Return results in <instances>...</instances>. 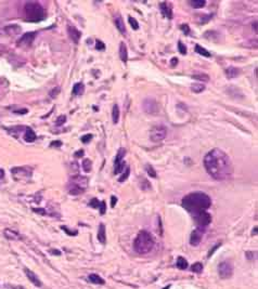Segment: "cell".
<instances>
[{
	"label": "cell",
	"instance_id": "6",
	"mask_svg": "<svg viewBox=\"0 0 258 289\" xmlns=\"http://www.w3.org/2000/svg\"><path fill=\"white\" fill-rule=\"evenodd\" d=\"M218 273H219L220 278L222 280H227V278L231 277L233 274V265L229 261H222L221 263L218 264Z\"/></svg>",
	"mask_w": 258,
	"mask_h": 289
},
{
	"label": "cell",
	"instance_id": "29",
	"mask_svg": "<svg viewBox=\"0 0 258 289\" xmlns=\"http://www.w3.org/2000/svg\"><path fill=\"white\" fill-rule=\"evenodd\" d=\"M195 51L198 53V54L203 55V57H210V53L208 52L207 50L204 49L203 47H201V46H198V45L195 46Z\"/></svg>",
	"mask_w": 258,
	"mask_h": 289
},
{
	"label": "cell",
	"instance_id": "27",
	"mask_svg": "<svg viewBox=\"0 0 258 289\" xmlns=\"http://www.w3.org/2000/svg\"><path fill=\"white\" fill-rule=\"evenodd\" d=\"M125 155H126V149L125 148H120L118 149V152H117V155H116V157H115V164H117V163H120V161H122V160H124V157H125Z\"/></svg>",
	"mask_w": 258,
	"mask_h": 289
},
{
	"label": "cell",
	"instance_id": "7",
	"mask_svg": "<svg viewBox=\"0 0 258 289\" xmlns=\"http://www.w3.org/2000/svg\"><path fill=\"white\" fill-rule=\"evenodd\" d=\"M142 108L146 114L151 115H155L160 112V106H158L157 102L154 99H151V97L144 99L143 103H142Z\"/></svg>",
	"mask_w": 258,
	"mask_h": 289
},
{
	"label": "cell",
	"instance_id": "47",
	"mask_svg": "<svg viewBox=\"0 0 258 289\" xmlns=\"http://www.w3.org/2000/svg\"><path fill=\"white\" fill-rule=\"evenodd\" d=\"M33 211L34 212H36V213H39V214H47V212H46V210L45 209H40V208H34L33 209Z\"/></svg>",
	"mask_w": 258,
	"mask_h": 289
},
{
	"label": "cell",
	"instance_id": "49",
	"mask_svg": "<svg viewBox=\"0 0 258 289\" xmlns=\"http://www.w3.org/2000/svg\"><path fill=\"white\" fill-rule=\"evenodd\" d=\"M116 203H117V198L115 196H112L111 197V207L112 208H114L115 207V205H116Z\"/></svg>",
	"mask_w": 258,
	"mask_h": 289
},
{
	"label": "cell",
	"instance_id": "37",
	"mask_svg": "<svg viewBox=\"0 0 258 289\" xmlns=\"http://www.w3.org/2000/svg\"><path fill=\"white\" fill-rule=\"evenodd\" d=\"M65 121H66V116H65V115H61V116L57 117V119L55 120V125L62 126V125H64Z\"/></svg>",
	"mask_w": 258,
	"mask_h": 289
},
{
	"label": "cell",
	"instance_id": "34",
	"mask_svg": "<svg viewBox=\"0 0 258 289\" xmlns=\"http://www.w3.org/2000/svg\"><path fill=\"white\" fill-rule=\"evenodd\" d=\"M128 20H129V24H130V26H131L132 28H134V29H138L139 28V24H138V22H137L136 19H134L132 16H129Z\"/></svg>",
	"mask_w": 258,
	"mask_h": 289
},
{
	"label": "cell",
	"instance_id": "46",
	"mask_svg": "<svg viewBox=\"0 0 258 289\" xmlns=\"http://www.w3.org/2000/svg\"><path fill=\"white\" fill-rule=\"evenodd\" d=\"M59 92H60V88H59V87L54 88V89H52V91L50 92V97H54L55 95L59 94Z\"/></svg>",
	"mask_w": 258,
	"mask_h": 289
},
{
	"label": "cell",
	"instance_id": "33",
	"mask_svg": "<svg viewBox=\"0 0 258 289\" xmlns=\"http://www.w3.org/2000/svg\"><path fill=\"white\" fill-rule=\"evenodd\" d=\"M191 270H192V272H194V273H201L202 271H203V264H202L201 262L194 263L193 265H192Z\"/></svg>",
	"mask_w": 258,
	"mask_h": 289
},
{
	"label": "cell",
	"instance_id": "58",
	"mask_svg": "<svg viewBox=\"0 0 258 289\" xmlns=\"http://www.w3.org/2000/svg\"><path fill=\"white\" fill-rule=\"evenodd\" d=\"M254 233H255V234H256V233H257V226H256V228H254V231H253V234H254Z\"/></svg>",
	"mask_w": 258,
	"mask_h": 289
},
{
	"label": "cell",
	"instance_id": "43",
	"mask_svg": "<svg viewBox=\"0 0 258 289\" xmlns=\"http://www.w3.org/2000/svg\"><path fill=\"white\" fill-rule=\"evenodd\" d=\"M220 246H221V244H216L215 246L213 247V249H210V250H209V252H208V258H210V257L213 256V254H214V252H215V251L217 250V249L219 248Z\"/></svg>",
	"mask_w": 258,
	"mask_h": 289
},
{
	"label": "cell",
	"instance_id": "8",
	"mask_svg": "<svg viewBox=\"0 0 258 289\" xmlns=\"http://www.w3.org/2000/svg\"><path fill=\"white\" fill-rule=\"evenodd\" d=\"M193 219L198 228H205V226H207L212 222V216L206 210L193 216Z\"/></svg>",
	"mask_w": 258,
	"mask_h": 289
},
{
	"label": "cell",
	"instance_id": "24",
	"mask_svg": "<svg viewBox=\"0 0 258 289\" xmlns=\"http://www.w3.org/2000/svg\"><path fill=\"white\" fill-rule=\"evenodd\" d=\"M112 119H113V123L116 125L117 123H118V120H120V107H118V105L115 104L114 106H113V111H112Z\"/></svg>",
	"mask_w": 258,
	"mask_h": 289
},
{
	"label": "cell",
	"instance_id": "32",
	"mask_svg": "<svg viewBox=\"0 0 258 289\" xmlns=\"http://www.w3.org/2000/svg\"><path fill=\"white\" fill-rule=\"evenodd\" d=\"M91 167H92V164H91L90 159L85 158L84 160H83V168H84L85 172H90Z\"/></svg>",
	"mask_w": 258,
	"mask_h": 289
},
{
	"label": "cell",
	"instance_id": "30",
	"mask_svg": "<svg viewBox=\"0 0 258 289\" xmlns=\"http://www.w3.org/2000/svg\"><path fill=\"white\" fill-rule=\"evenodd\" d=\"M192 78L196 79V80H200V81H205V82L209 80V77H208V75H206V74H204V73L195 74V75H193V76H192Z\"/></svg>",
	"mask_w": 258,
	"mask_h": 289
},
{
	"label": "cell",
	"instance_id": "19",
	"mask_svg": "<svg viewBox=\"0 0 258 289\" xmlns=\"http://www.w3.org/2000/svg\"><path fill=\"white\" fill-rule=\"evenodd\" d=\"M3 233H5V236L7 237L8 240H20V235L17 234L15 231L11 230V229H7Z\"/></svg>",
	"mask_w": 258,
	"mask_h": 289
},
{
	"label": "cell",
	"instance_id": "48",
	"mask_svg": "<svg viewBox=\"0 0 258 289\" xmlns=\"http://www.w3.org/2000/svg\"><path fill=\"white\" fill-rule=\"evenodd\" d=\"M61 145H62V142L61 141H53L52 143L50 144V146H55V147H60Z\"/></svg>",
	"mask_w": 258,
	"mask_h": 289
},
{
	"label": "cell",
	"instance_id": "16",
	"mask_svg": "<svg viewBox=\"0 0 258 289\" xmlns=\"http://www.w3.org/2000/svg\"><path fill=\"white\" fill-rule=\"evenodd\" d=\"M24 140L28 143H31L36 140V133L34 132V130L29 127L25 128V133H24Z\"/></svg>",
	"mask_w": 258,
	"mask_h": 289
},
{
	"label": "cell",
	"instance_id": "17",
	"mask_svg": "<svg viewBox=\"0 0 258 289\" xmlns=\"http://www.w3.org/2000/svg\"><path fill=\"white\" fill-rule=\"evenodd\" d=\"M98 240L101 244L105 245L106 243V233H105V225L103 223H101L99 225V230H98Z\"/></svg>",
	"mask_w": 258,
	"mask_h": 289
},
{
	"label": "cell",
	"instance_id": "31",
	"mask_svg": "<svg viewBox=\"0 0 258 289\" xmlns=\"http://www.w3.org/2000/svg\"><path fill=\"white\" fill-rule=\"evenodd\" d=\"M125 166H126V164H125L124 160H122V161H120V163L115 164V169H114L115 174H118L120 172H122V171L125 169Z\"/></svg>",
	"mask_w": 258,
	"mask_h": 289
},
{
	"label": "cell",
	"instance_id": "52",
	"mask_svg": "<svg viewBox=\"0 0 258 289\" xmlns=\"http://www.w3.org/2000/svg\"><path fill=\"white\" fill-rule=\"evenodd\" d=\"M14 113H17V114H26L27 113V109L24 108V109H19V111H14Z\"/></svg>",
	"mask_w": 258,
	"mask_h": 289
},
{
	"label": "cell",
	"instance_id": "2",
	"mask_svg": "<svg viewBox=\"0 0 258 289\" xmlns=\"http://www.w3.org/2000/svg\"><path fill=\"white\" fill-rule=\"evenodd\" d=\"M212 205V199L203 192H194L186 195L182 198V207L192 216L204 210H207Z\"/></svg>",
	"mask_w": 258,
	"mask_h": 289
},
{
	"label": "cell",
	"instance_id": "21",
	"mask_svg": "<svg viewBox=\"0 0 258 289\" xmlns=\"http://www.w3.org/2000/svg\"><path fill=\"white\" fill-rule=\"evenodd\" d=\"M115 25H116L117 29L120 31L122 34H126V27H125V23L123 21V19L120 16H117L115 19Z\"/></svg>",
	"mask_w": 258,
	"mask_h": 289
},
{
	"label": "cell",
	"instance_id": "40",
	"mask_svg": "<svg viewBox=\"0 0 258 289\" xmlns=\"http://www.w3.org/2000/svg\"><path fill=\"white\" fill-rule=\"evenodd\" d=\"M99 211H100L101 214H104L105 211H106V204H105V202L103 200V202H100V205H99Z\"/></svg>",
	"mask_w": 258,
	"mask_h": 289
},
{
	"label": "cell",
	"instance_id": "5",
	"mask_svg": "<svg viewBox=\"0 0 258 289\" xmlns=\"http://www.w3.org/2000/svg\"><path fill=\"white\" fill-rule=\"evenodd\" d=\"M166 135H167V129L163 125L154 126L150 131V137L153 142H160L165 139Z\"/></svg>",
	"mask_w": 258,
	"mask_h": 289
},
{
	"label": "cell",
	"instance_id": "9",
	"mask_svg": "<svg viewBox=\"0 0 258 289\" xmlns=\"http://www.w3.org/2000/svg\"><path fill=\"white\" fill-rule=\"evenodd\" d=\"M204 233V228H196L195 230L192 232L191 237H190V244L192 246H197L202 240V237H203Z\"/></svg>",
	"mask_w": 258,
	"mask_h": 289
},
{
	"label": "cell",
	"instance_id": "26",
	"mask_svg": "<svg viewBox=\"0 0 258 289\" xmlns=\"http://www.w3.org/2000/svg\"><path fill=\"white\" fill-rule=\"evenodd\" d=\"M191 90L194 93H201L205 90V86L202 85V83H193L191 86Z\"/></svg>",
	"mask_w": 258,
	"mask_h": 289
},
{
	"label": "cell",
	"instance_id": "35",
	"mask_svg": "<svg viewBox=\"0 0 258 289\" xmlns=\"http://www.w3.org/2000/svg\"><path fill=\"white\" fill-rule=\"evenodd\" d=\"M146 171H148V174L150 175L151 178H156V171L154 170V168L150 165L146 166Z\"/></svg>",
	"mask_w": 258,
	"mask_h": 289
},
{
	"label": "cell",
	"instance_id": "45",
	"mask_svg": "<svg viewBox=\"0 0 258 289\" xmlns=\"http://www.w3.org/2000/svg\"><path fill=\"white\" fill-rule=\"evenodd\" d=\"M180 28L182 29V31H183L186 35H188V34L190 33V27L186 25V24H182L181 26H180Z\"/></svg>",
	"mask_w": 258,
	"mask_h": 289
},
{
	"label": "cell",
	"instance_id": "4",
	"mask_svg": "<svg viewBox=\"0 0 258 289\" xmlns=\"http://www.w3.org/2000/svg\"><path fill=\"white\" fill-rule=\"evenodd\" d=\"M25 17L28 22H40L46 17L45 9L39 2L28 1L24 7Z\"/></svg>",
	"mask_w": 258,
	"mask_h": 289
},
{
	"label": "cell",
	"instance_id": "1",
	"mask_svg": "<svg viewBox=\"0 0 258 289\" xmlns=\"http://www.w3.org/2000/svg\"><path fill=\"white\" fill-rule=\"evenodd\" d=\"M204 167L208 174L218 181L226 180L233 173V166L229 156L220 148H213L206 154Z\"/></svg>",
	"mask_w": 258,
	"mask_h": 289
},
{
	"label": "cell",
	"instance_id": "20",
	"mask_svg": "<svg viewBox=\"0 0 258 289\" xmlns=\"http://www.w3.org/2000/svg\"><path fill=\"white\" fill-rule=\"evenodd\" d=\"M88 280H90L92 284H97V285H103L105 283V280L97 274H90L88 276Z\"/></svg>",
	"mask_w": 258,
	"mask_h": 289
},
{
	"label": "cell",
	"instance_id": "12",
	"mask_svg": "<svg viewBox=\"0 0 258 289\" xmlns=\"http://www.w3.org/2000/svg\"><path fill=\"white\" fill-rule=\"evenodd\" d=\"M36 37V33H26L22 36L21 39L17 41V45H23V46H28L34 41Z\"/></svg>",
	"mask_w": 258,
	"mask_h": 289
},
{
	"label": "cell",
	"instance_id": "10",
	"mask_svg": "<svg viewBox=\"0 0 258 289\" xmlns=\"http://www.w3.org/2000/svg\"><path fill=\"white\" fill-rule=\"evenodd\" d=\"M71 184L76 185L77 187H79V188H81L83 191H85L87 187V184H88V180H87V178L83 177V175H74V177H72V179H71Z\"/></svg>",
	"mask_w": 258,
	"mask_h": 289
},
{
	"label": "cell",
	"instance_id": "55",
	"mask_svg": "<svg viewBox=\"0 0 258 289\" xmlns=\"http://www.w3.org/2000/svg\"><path fill=\"white\" fill-rule=\"evenodd\" d=\"M3 177H5V171L2 169H0V180H2Z\"/></svg>",
	"mask_w": 258,
	"mask_h": 289
},
{
	"label": "cell",
	"instance_id": "11",
	"mask_svg": "<svg viewBox=\"0 0 258 289\" xmlns=\"http://www.w3.org/2000/svg\"><path fill=\"white\" fill-rule=\"evenodd\" d=\"M12 173L17 177H27L29 178L31 175V169L29 167H17V168L12 169Z\"/></svg>",
	"mask_w": 258,
	"mask_h": 289
},
{
	"label": "cell",
	"instance_id": "38",
	"mask_svg": "<svg viewBox=\"0 0 258 289\" xmlns=\"http://www.w3.org/2000/svg\"><path fill=\"white\" fill-rule=\"evenodd\" d=\"M99 205H100V202H99L97 198H92L90 200V203H89V206L91 207V208H99Z\"/></svg>",
	"mask_w": 258,
	"mask_h": 289
},
{
	"label": "cell",
	"instance_id": "51",
	"mask_svg": "<svg viewBox=\"0 0 258 289\" xmlns=\"http://www.w3.org/2000/svg\"><path fill=\"white\" fill-rule=\"evenodd\" d=\"M177 63H178V59H177V57H172L171 61H170V64H171V66L175 67L176 65H177Z\"/></svg>",
	"mask_w": 258,
	"mask_h": 289
},
{
	"label": "cell",
	"instance_id": "36",
	"mask_svg": "<svg viewBox=\"0 0 258 289\" xmlns=\"http://www.w3.org/2000/svg\"><path fill=\"white\" fill-rule=\"evenodd\" d=\"M129 174H130V168H129V167H126V172H125L124 174L118 179V181H120V182H124V181H126L127 179H128Z\"/></svg>",
	"mask_w": 258,
	"mask_h": 289
},
{
	"label": "cell",
	"instance_id": "22",
	"mask_svg": "<svg viewBox=\"0 0 258 289\" xmlns=\"http://www.w3.org/2000/svg\"><path fill=\"white\" fill-rule=\"evenodd\" d=\"M240 69L237 68V67H229V68L226 71L227 73V77L228 78H235L240 75Z\"/></svg>",
	"mask_w": 258,
	"mask_h": 289
},
{
	"label": "cell",
	"instance_id": "54",
	"mask_svg": "<svg viewBox=\"0 0 258 289\" xmlns=\"http://www.w3.org/2000/svg\"><path fill=\"white\" fill-rule=\"evenodd\" d=\"M50 252H51V254H54L55 256H60V254H61V252L59 250H50Z\"/></svg>",
	"mask_w": 258,
	"mask_h": 289
},
{
	"label": "cell",
	"instance_id": "15",
	"mask_svg": "<svg viewBox=\"0 0 258 289\" xmlns=\"http://www.w3.org/2000/svg\"><path fill=\"white\" fill-rule=\"evenodd\" d=\"M160 11H162L164 16H166L167 19H171L172 17L171 8L168 5L167 2H160Z\"/></svg>",
	"mask_w": 258,
	"mask_h": 289
},
{
	"label": "cell",
	"instance_id": "23",
	"mask_svg": "<svg viewBox=\"0 0 258 289\" xmlns=\"http://www.w3.org/2000/svg\"><path fill=\"white\" fill-rule=\"evenodd\" d=\"M84 90H85V86H84V83H81V82L75 83L74 87H73V93H74L75 95L83 94V93H84Z\"/></svg>",
	"mask_w": 258,
	"mask_h": 289
},
{
	"label": "cell",
	"instance_id": "41",
	"mask_svg": "<svg viewBox=\"0 0 258 289\" xmlns=\"http://www.w3.org/2000/svg\"><path fill=\"white\" fill-rule=\"evenodd\" d=\"M61 229H62V230L64 231L65 233H67L68 235H71V236H75V235H77V231H69L68 228H66V226H61Z\"/></svg>",
	"mask_w": 258,
	"mask_h": 289
},
{
	"label": "cell",
	"instance_id": "39",
	"mask_svg": "<svg viewBox=\"0 0 258 289\" xmlns=\"http://www.w3.org/2000/svg\"><path fill=\"white\" fill-rule=\"evenodd\" d=\"M178 50H179V52L181 53V54H186V48L181 41L178 42Z\"/></svg>",
	"mask_w": 258,
	"mask_h": 289
},
{
	"label": "cell",
	"instance_id": "3",
	"mask_svg": "<svg viewBox=\"0 0 258 289\" xmlns=\"http://www.w3.org/2000/svg\"><path fill=\"white\" fill-rule=\"evenodd\" d=\"M154 246V240L152 235L146 231H141L137 235L134 242L135 251L139 254H146L150 252Z\"/></svg>",
	"mask_w": 258,
	"mask_h": 289
},
{
	"label": "cell",
	"instance_id": "50",
	"mask_svg": "<svg viewBox=\"0 0 258 289\" xmlns=\"http://www.w3.org/2000/svg\"><path fill=\"white\" fill-rule=\"evenodd\" d=\"M84 154H85L84 151H83V149H79L78 152L75 153V157H77V158H78V157H83L84 156Z\"/></svg>",
	"mask_w": 258,
	"mask_h": 289
},
{
	"label": "cell",
	"instance_id": "53",
	"mask_svg": "<svg viewBox=\"0 0 258 289\" xmlns=\"http://www.w3.org/2000/svg\"><path fill=\"white\" fill-rule=\"evenodd\" d=\"M254 254V252H251V251H249V252H246V258L249 259V260H251V259H253V258H255V256H252V254Z\"/></svg>",
	"mask_w": 258,
	"mask_h": 289
},
{
	"label": "cell",
	"instance_id": "14",
	"mask_svg": "<svg viewBox=\"0 0 258 289\" xmlns=\"http://www.w3.org/2000/svg\"><path fill=\"white\" fill-rule=\"evenodd\" d=\"M67 33H68L69 38L72 39V40L74 41L75 43H78L79 38L81 37V34H80V31H79L78 29L76 28V27L68 26V27H67Z\"/></svg>",
	"mask_w": 258,
	"mask_h": 289
},
{
	"label": "cell",
	"instance_id": "25",
	"mask_svg": "<svg viewBox=\"0 0 258 289\" xmlns=\"http://www.w3.org/2000/svg\"><path fill=\"white\" fill-rule=\"evenodd\" d=\"M176 266H177L179 270H186V269H188V261L184 258H182V257H178L177 262H176Z\"/></svg>",
	"mask_w": 258,
	"mask_h": 289
},
{
	"label": "cell",
	"instance_id": "57",
	"mask_svg": "<svg viewBox=\"0 0 258 289\" xmlns=\"http://www.w3.org/2000/svg\"><path fill=\"white\" fill-rule=\"evenodd\" d=\"M253 27L255 28V31H257V23H256V22L253 24Z\"/></svg>",
	"mask_w": 258,
	"mask_h": 289
},
{
	"label": "cell",
	"instance_id": "44",
	"mask_svg": "<svg viewBox=\"0 0 258 289\" xmlns=\"http://www.w3.org/2000/svg\"><path fill=\"white\" fill-rule=\"evenodd\" d=\"M92 139V135L91 134H86V135H84V137H81V142H84V143H88L89 141Z\"/></svg>",
	"mask_w": 258,
	"mask_h": 289
},
{
	"label": "cell",
	"instance_id": "59",
	"mask_svg": "<svg viewBox=\"0 0 258 289\" xmlns=\"http://www.w3.org/2000/svg\"><path fill=\"white\" fill-rule=\"evenodd\" d=\"M170 288V285H168V286H166V287H164L163 289H169Z\"/></svg>",
	"mask_w": 258,
	"mask_h": 289
},
{
	"label": "cell",
	"instance_id": "28",
	"mask_svg": "<svg viewBox=\"0 0 258 289\" xmlns=\"http://www.w3.org/2000/svg\"><path fill=\"white\" fill-rule=\"evenodd\" d=\"M206 1L205 0H194V1H190V5L191 7H193L194 9H200V8L205 7Z\"/></svg>",
	"mask_w": 258,
	"mask_h": 289
},
{
	"label": "cell",
	"instance_id": "56",
	"mask_svg": "<svg viewBox=\"0 0 258 289\" xmlns=\"http://www.w3.org/2000/svg\"><path fill=\"white\" fill-rule=\"evenodd\" d=\"M13 289H25L23 286H17V287H13Z\"/></svg>",
	"mask_w": 258,
	"mask_h": 289
},
{
	"label": "cell",
	"instance_id": "13",
	"mask_svg": "<svg viewBox=\"0 0 258 289\" xmlns=\"http://www.w3.org/2000/svg\"><path fill=\"white\" fill-rule=\"evenodd\" d=\"M24 272H25V274H26L27 278L31 280V283H33V284L35 285V286H37V287H41V280H39L38 276H37V275L35 274L33 271H31L29 269L25 268Z\"/></svg>",
	"mask_w": 258,
	"mask_h": 289
},
{
	"label": "cell",
	"instance_id": "42",
	"mask_svg": "<svg viewBox=\"0 0 258 289\" xmlns=\"http://www.w3.org/2000/svg\"><path fill=\"white\" fill-rule=\"evenodd\" d=\"M96 49L97 50H104L105 49V45L102 42V41L97 40L96 41Z\"/></svg>",
	"mask_w": 258,
	"mask_h": 289
},
{
	"label": "cell",
	"instance_id": "18",
	"mask_svg": "<svg viewBox=\"0 0 258 289\" xmlns=\"http://www.w3.org/2000/svg\"><path fill=\"white\" fill-rule=\"evenodd\" d=\"M120 60H122L124 63H126L127 60H128V51H127L126 45L124 42H120Z\"/></svg>",
	"mask_w": 258,
	"mask_h": 289
}]
</instances>
